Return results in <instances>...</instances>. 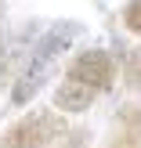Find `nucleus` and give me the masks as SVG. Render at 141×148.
Returning <instances> with one entry per match:
<instances>
[{
  "mask_svg": "<svg viewBox=\"0 0 141 148\" xmlns=\"http://www.w3.org/2000/svg\"><path fill=\"white\" fill-rule=\"evenodd\" d=\"M7 54V33H4V4H0V62Z\"/></svg>",
  "mask_w": 141,
  "mask_h": 148,
  "instance_id": "7",
  "label": "nucleus"
},
{
  "mask_svg": "<svg viewBox=\"0 0 141 148\" xmlns=\"http://www.w3.org/2000/svg\"><path fill=\"white\" fill-rule=\"evenodd\" d=\"M65 134H69V127H65V119L58 112L33 108V112H25L18 123H11L0 134V148H51Z\"/></svg>",
  "mask_w": 141,
  "mask_h": 148,
  "instance_id": "1",
  "label": "nucleus"
},
{
  "mask_svg": "<svg viewBox=\"0 0 141 148\" xmlns=\"http://www.w3.org/2000/svg\"><path fill=\"white\" fill-rule=\"evenodd\" d=\"M116 76H120V65H116V58L109 54L105 47H87V51H80V54H72L69 69H65V79H72V83L87 87V90H94V94L112 90Z\"/></svg>",
  "mask_w": 141,
  "mask_h": 148,
  "instance_id": "2",
  "label": "nucleus"
},
{
  "mask_svg": "<svg viewBox=\"0 0 141 148\" xmlns=\"http://www.w3.org/2000/svg\"><path fill=\"white\" fill-rule=\"evenodd\" d=\"M116 134L109 148H141V105H123L116 116Z\"/></svg>",
  "mask_w": 141,
  "mask_h": 148,
  "instance_id": "4",
  "label": "nucleus"
},
{
  "mask_svg": "<svg viewBox=\"0 0 141 148\" xmlns=\"http://www.w3.org/2000/svg\"><path fill=\"white\" fill-rule=\"evenodd\" d=\"M123 25H127V33L141 36V0H134V4L123 7Z\"/></svg>",
  "mask_w": 141,
  "mask_h": 148,
  "instance_id": "6",
  "label": "nucleus"
},
{
  "mask_svg": "<svg viewBox=\"0 0 141 148\" xmlns=\"http://www.w3.org/2000/svg\"><path fill=\"white\" fill-rule=\"evenodd\" d=\"M51 105H54V112L80 116V112H87V108L94 105V90L72 83V79H62V83L54 87V94H51Z\"/></svg>",
  "mask_w": 141,
  "mask_h": 148,
  "instance_id": "3",
  "label": "nucleus"
},
{
  "mask_svg": "<svg viewBox=\"0 0 141 148\" xmlns=\"http://www.w3.org/2000/svg\"><path fill=\"white\" fill-rule=\"evenodd\" d=\"M123 79H127V90L130 94L141 90V51H134V47H130L127 58H123Z\"/></svg>",
  "mask_w": 141,
  "mask_h": 148,
  "instance_id": "5",
  "label": "nucleus"
}]
</instances>
